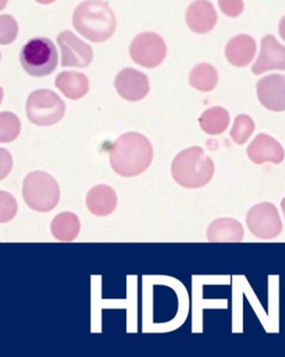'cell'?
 Returning <instances> with one entry per match:
<instances>
[{
    "mask_svg": "<svg viewBox=\"0 0 285 357\" xmlns=\"http://www.w3.org/2000/svg\"><path fill=\"white\" fill-rule=\"evenodd\" d=\"M56 87L70 100H79L89 91V79L77 71H63L56 77Z\"/></svg>",
    "mask_w": 285,
    "mask_h": 357,
    "instance_id": "ac0fdd59",
    "label": "cell"
},
{
    "mask_svg": "<svg viewBox=\"0 0 285 357\" xmlns=\"http://www.w3.org/2000/svg\"><path fill=\"white\" fill-rule=\"evenodd\" d=\"M285 70V46L280 45L274 36L268 35L261 40V50L252 71L261 75L268 70Z\"/></svg>",
    "mask_w": 285,
    "mask_h": 357,
    "instance_id": "7c38bea8",
    "label": "cell"
},
{
    "mask_svg": "<svg viewBox=\"0 0 285 357\" xmlns=\"http://www.w3.org/2000/svg\"><path fill=\"white\" fill-rule=\"evenodd\" d=\"M207 238L210 243H240L244 238V228L233 218H219L209 226Z\"/></svg>",
    "mask_w": 285,
    "mask_h": 357,
    "instance_id": "e0dca14e",
    "label": "cell"
},
{
    "mask_svg": "<svg viewBox=\"0 0 285 357\" xmlns=\"http://www.w3.org/2000/svg\"><path fill=\"white\" fill-rule=\"evenodd\" d=\"M247 225L252 234L261 239L277 237L284 229L277 208L271 203H261L249 210Z\"/></svg>",
    "mask_w": 285,
    "mask_h": 357,
    "instance_id": "ba28073f",
    "label": "cell"
},
{
    "mask_svg": "<svg viewBox=\"0 0 285 357\" xmlns=\"http://www.w3.org/2000/svg\"><path fill=\"white\" fill-rule=\"evenodd\" d=\"M282 210H284V215H285V199H284V201L282 202Z\"/></svg>",
    "mask_w": 285,
    "mask_h": 357,
    "instance_id": "f1b7e54d",
    "label": "cell"
},
{
    "mask_svg": "<svg viewBox=\"0 0 285 357\" xmlns=\"http://www.w3.org/2000/svg\"><path fill=\"white\" fill-rule=\"evenodd\" d=\"M79 218L72 212H62L52 220L50 230L54 238L64 243L75 241L79 233Z\"/></svg>",
    "mask_w": 285,
    "mask_h": 357,
    "instance_id": "d6986e66",
    "label": "cell"
},
{
    "mask_svg": "<svg viewBox=\"0 0 285 357\" xmlns=\"http://www.w3.org/2000/svg\"><path fill=\"white\" fill-rule=\"evenodd\" d=\"M1 222H8L17 213V202L15 197L6 191H1Z\"/></svg>",
    "mask_w": 285,
    "mask_h": 357,
    "instance_id": "cb8c5ba5",
    "label": "cell"
},
{
    "mask_svg": "<svg viewBox=\"0 0 285 357\" xmlns=\"http://www.w3.org/2000/svg\"><path fill=\"white\" fill-rule=\"evenodd\" d=\"M61 52L63 67L86 68L93 59V50L89 44L77 38L72 31H64L56 37Z\"/></svg>",
    "mask_w": 285,
    "mask_h": 357,
    "instance_id": "9c48e42d",
    "label": "cell"
},
{
    "mask_svg": "<svg viewBox=\"0 0 285 357\" xmlns=\"http://www.w3.org/2000/svg\"><path fill=\"white\" fill-rule=\"evenodd\" d=\"M255 130L254 121H252L248 115H238L234 121L232 127L231 135L232 139L236 144H244L249 139Z\"/></svg>",
    "mask_w": 285,
    "mask_h": 357,
    "instance_id": "7402d4cb",
    "label": "cell"
},
{
    "mask_svg": "<svg viewBox=\"0 0 285 357\" xmlns=\"http://www.w3.org/2000/svg\"><path fill=\"white\" fill-rule=\"evenodd\" d=\"M86 204L94 215H110L117 207L116 192L108 185H98L90 189L86 197Z\"/></svg>",
    "mask_w": 285,
    "mask_h": 357,
    "instance_id": "9a60e30c",
    "label": "cell"
},
{
    "mask_svg": "<svg viewBox=\"0 0 285 357\" xmlns=\"http://www.w3.org/2000/svg\"><path fill=\"white\" fill-rule=\"evenodd\" d=\"M26 115L33 125L49 127L56 125L64 117L65 102L62 98L48 89L36 90L27 98Z\"/></svg>",
    "mask_w": 285,
    "mask_h": 357,
    "instance_id": "8992f818",
    "label": "cell"
},
{
    "mask_svg": "<svg viewBox=\"0 0 285 357\" xmlns=\"http://www.w3.org/2000/svg\"><path fill=\"white\" fill-rule=\"evenodd\" d=\"M279 33L282 36V39L285 41V16L280 21L279 24Z\"/></svg>",
    "mask_w": 285,
    "mask_h": 357,
    "instance_id": "83f0119b",
    "label": "cell"
},
{
    "mask_svg": "<svg viewBox=\"0 0 285 357\" xmlns=\"http://www.w3.org/2000/svg\"><path fill=\"white\" fill-rule=\"evenodd\" d=\"M167 47L160 35L146 31L136 36L130 45L132 60L146 68H155L164 61Z\"/></svg>",
    "mask_w": 285,
    "mask_h": 357,
    "instance_id": "52a82bcc",
    "label": "cell"
},
{
    "mask_svg": "<svg viewBox=\"0 0 285 357\" xmlns=\"http://www.w3.org/2000/svg\"><path fill=\"white\" fill-rule=\"evenodd\" d=\"M23 199L31 209L48 212L56 208L60 199V187L49 174L36 171L23 181Z\"/></svg>",
    "mask_w": 285,
    "mask_h": 357,
    "instance_id": "277c9868",
    "label": "cell"
},
{
    "mask_svg": "<svg viewBox=\"0 0 285 357\" xmlns=\"http://www.w3.org/2000/svg\"><path fill=\"white\" fill-rule=\"evenodd\" d=\"M257 96L268 110L285 111V75H270L263 77L257 83Z\"/></svg>",
    "mask_w": 285,
    "mask_h": 357,
    "instance_id": "8fae6325",
    "label": "cell"
},
{
    "mask_svg": "<svg viewBox=\"0 0 285 357\" xmlns=\"http://www.w3.org/2000/svg\"><path fill=\"white\" fill-rule=\"evenodd\" d=\"M19 58L25 73L37 77H46L54 73L59 62L56 45L45 37L29 40L21 50Z\"/></svg>",
    "mask_w": 285,
    "mask_h": 357,
    "instance_id": "5b68a950",
    "label": "cell"
},
{
    "mask_svg": "<svg viewBox=\"0 0 285 357\" xmlns=\"http://www.w3.org/2000/svg\"><path fill=\"white\" fill-rule=\"evenodd\" d=\"M222 10L230 17H238L244 8L242 0H219Z\"/></svg>",
    "mask_w": 285,
    "mask_h": 357,
    "instance_id": "484cf974",
    "label": "cell"
},
{
    "mask_svg": "<svg viewBox=\"0 0 285 357\" xmlns=\"http://www.w3.org/2000/svg\"><path fill=\"white\" fill-rule=\"evenodd\" d=\"M12 157L8 154V151L1 150V178L6 177L10 169H12Z\"/></svg>",
    "mask_w": 285,
    "mask_h": 357,
    "instance_id": "4316f807",
    "label": "cell"
},
{
    "mask_svg": "<svg viewBox=\"0 0 285 357\" xmlns=\"http://www.w3.org/2000/svg\"><path fill=\"white\" fill-rule=\"evenodd\" d=\"M186 23L197 33H207L215 26L217 15L215 6L208 0H197L186 12Z\"/></svg>",
    "mask_w": 285,
    "mask_h": 357,
    "instance_id": "5bb4252c",
    "label": "cell"
},
{
    "mask_svg": "<svg viewBox=\"0 0 285 357\" xmlns=\"http://www.w3.org/2000/svg\"><path fill=\"white\" fill-rule=\"evenodd\" d=\"M117 93L129 102L144 100L150 91V82L141 71L125 68L119 71L114 82Z\"/></svg>",
    "mask_w": 285,
    "mask_h": 357,
    "instance_id": "30bf717a",
    "label": "cell"
},
{
    "mask_svg": "<svg viewBox=\"0 0 285 357\" xmlns=\"http://www.w3.org/2000/svg\"><path fill=\"white\" fill-rule=\"evenodd\" d=\"M249 158L255 165H263L265 162L279 165L284 159V150L277 140L267 134H259L248 146Z\"/></svg>",
    "mask_w": 285,
    "mask_h": 357,
    "instance_id": "4fadbf2b",
    "label": "cell"
},
{
    "mask_svg": "<svg viewBox=\"0 0 285 357\" xmlns=\"http://www.w3.org/2000/svg\"><path fill=\"white\" fill-rule=\"evenodd\" d=\"M72 24L86 39L100 43L112 37L116 29V17L108 2L86 0L75 8Z\"/></svg>",
    "mask_w": 285,
    "mask_h": 357,
    "instance_id": "7a4b0ae2",
    "label": "cell"
},
{
    "mask_svg": "<svg viewBox=\"0 0 285 357\" xmlns=\"http://www.w3.org/2000/svg\"><path fill=\"white\" fill-rule=\"evenodd\" d=\"M0 121H1L0 142L6 144L16 139L21 131L20 119L14 113L2 112Z\"/></svg>",
    "mask_w": 285,
    "mask_h": 357,
    "instance_id": "603a6c76",
    "label": "cell"
},
{
    "mask_svg": "<svg viewBox=\"0 0 285 357\" xmlns=\"http://www.w3.org/2000/svg\"><path fill=\"white\" fill-rule=\"evenodd\" d=\"M215 163L200 146L186 149L177 155L171 165V175L180 186L197 189L210 182Z\"/></svg>",
    "mask_w": 285,
    "mask_h": 357,
    "instance_id": "3957f363",
    "label": "cell"
},
{
    "mask_svg": "<svg viewBox=\"0 0 285 357\" xmlns=\"http://www.w3.org/2000/svg\"><path fill=\"white\" fill-rule=\"evenodd\" d=\"M153 157L154 151L150 140L137 132H129L112 144L110 165L121 177L133 178L148 169Z\"/></svg>",
    "mask_w": 285,
    "mask_h": 357,
    "instance_id": "6da1fadb",
    "label": "cell"
},
{
    "mask_svg": "<svg viewBox=\"0 0 285 357\" xmlns=\"http://www.w3.org/2000/svg\"><path fill=\"white\" fill-rule=\"evenodd\" d=\"M18 26L14 18L3 15L1 16V44L12 43L17 36Z\"/></svg>",
    "mask_w": 285,
    "mask_h": 357,
    "instance_id": "d4e9b609",
    "label": "cell"
},
{
    "mask_svg": "<svg viewBox=\"0 0 285 357\" xmlns=\"http://www.w3.org/2000/svg\"><path fill=\"white\" fill-rule=\"evenodd\" d=\"M229 123V112L222 107H213L205 111L200 117L201 129L209 135L224 133Z\"/></svg>",
    "mask_w": 285,
    "mask_h": 357,
    "instance_id": "ffe728a7",
    "label": "cell"
},
{
    "mask_svg": "<svg viewBox=\"0 0 285 357\" xmlns=\"http://www.w3.org/2000/svg\"><path fill=\"white\" fill-rule=\"evenodd\" d=\"M256 52V43L248 35L232 38L225 48L227 60L236 67H245L253 60Z\"/></svg>",
    "mask_w": 285,
    "mask_h": 357,
    "instance_id": "2e32d148",
    "label": "cell"
},
{
    "mask_svg": "<svg viewBox=\"0 0 285 357\" xmlns=\"http://www.w3.org/2000/svg\"><path fill=\"white\" fill-rule=\"evenodd\" d=\"M219 73L213 65L202 63L197 65L190 75V83L194 89L209 92L217 87Z\"/></svg>",
    "mask_w": 285,
    "mask_h": 357,
    "instance_id": "44dd1931",
    "label": "cell"
}]
</instances>
